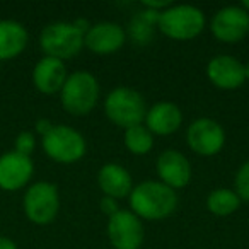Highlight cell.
<instances>
[{
    "label": "cell",
    "mask_w": 249,
    "mask_h": 249,
    "mask_svg": "<svg viewBox=\"0 0 249 249\" xmlns=\"http://www.w3.org/2000/svg\"><path fill=\"white\" fill-rule=\"evenodd\" d=\"M124 38L126 35L121 26L114 22H99L96 26H90L86 31L84 45L97 55H107L120 50L124 43Z\"/></svg>",
    "instance_id": "cell-12"
},
{
    "label": "cell",
    "mask_w": 249,
    "mask_h": 249,
    "mask_svg": "<svg viewBox=\"0 0 249 249\" xmlns=\"http://www.w3.org/2000/svg\"><path fill=\"white\" fill-rule=\"evenodd\" d=\"M207 75L213 86L220 89H237L244 84V65L237 58L229 55H218L208 62Z\"/></svg>",
    "instance_id": "cell-14"
},
{
    "label": "cell",
    "mask_w": 249,
    "mask_h": 249,
    "mask_svg": "<svg viewBox=\"0 0 249 249\" xmlns=\"http://www.w3.org/2000/svg\"><path fill=\"white\" fill-rule=\"evenodd\" d=\"M157 174L160 178V183L176 190L190 183L191 166L183 154L169 149L164 150L157 159Z\"/></svg>",
    "instance_id": "cell-13"
},
{
    "label": "cell",
    "mask_w": 249,
    "mask_h": 249,
    "mask_svg": "<svg viewBox=\"0 0 249 249\" xmlns=\"http://www.w3.org/2000/svg\"><path fill=\"white\" fill-rule=\"evenodd\" d=\"M35 174V164L28 156L18 154L16 150L0 156V190L19 191L26 188Z\"/></svg>",
    "instance_id": "cell-9"
},
{
    "label": "cell",
    "mask_w": 249,
    "mask_h": 249,
    "mask_svg": "<svg viewBox=\"0 0 249 249\" xmlns=\"http://www.w3.org/2000/svg\"><path fill=\"white\" fill-rule=\"evenodd\" d=\"M124 145L132 154L143 156L152 150L154 145V135L150 130L143 124H135L132 128L124 130Z\"/></svg>",
    "instance_id": "cell-20"
},
{
    "label": "cell",
    "mask_w": 249,
    "mask_h": 249,
    "mask_svg": "<svg viewBox=\"0 0 249 249\" xmlns=\"http://www.w3.org/2000/svg\"><path fill=\"white\" fill-rule=\"evenodd\" d=\"M239 205H241V198L237 196V193L232 190H225V188H218V190L212 191L207 198L208 210L215 215H220V217L234 213L239 208Z\"/></svg>",
    "instance_id": "cell-19"
},
{
    "label": "cell",
    "mask_w": 249,
    "mask_h": 249,
    "mask_svg": "<svg viewBox=\"0 0 249 249\" xmlns=\"http://www.w3.org/2000/svg\"><path fill=\"white\" fill-rule=\"evenodd\" d=\"M212 33L224 43H237L249 33V12L242 7H224L212 19Z\"/></svg>",
    "instance_id": "cell-11"
},
{
    "label": "cell",
    "mask_w": 249,
    "mask_h": 249,
    "mask_svg": "<svg viewBox=\"0 0 249 249\" xmlns=\"http://www.w3.org/2000/svg\"><path fill=\"white\" fill-rule=\"evenodd\" d=\"M99 97V84L96 77L89 72H73L67 77L62 90L60 101L67 113L82 116L94 109Z\"/></svg>",
    "instance_id": "cell-3"
},
{
    "label": "cell",
    "mask_w": 249,
    "mask_h": 249,
    "mask_svg": "<svg viewBox=\"0 0 249 249\" xmlns=\"http://www.w3.org/2000/svg\"><path fill=\"white\" fill-rule=\"evenodd\" d=\"M29 41L28 29L14 19H0V63L22 55Z\"/></svg>",
    "instance_id": "cell-16"
},
{
    "label": "cell",
    "mask_w": 249,
    "mask_h": 249,
    "mask_svg": "<svg viewBox=\"0 0 249 249\" xmlns=\"http://www.w3.org/2000/svg\"><path fill=\"white\" fill-rule=\"evenodd\" d=\"M130 205L137 217L162 220L169 217L178 205L176 191L160 181H143L130 193Z\"/></svg>",
    "instance_id": "cell-1"
},
{
    "label": "cell",
    "mask_w": 249,
    "mask_h": 249,
    "mask_svg": "<svg viewBox=\"0 0 249 249\" xmlns=\"http://www.w3.org/2000/svg\"><path fill=\"white\" fill-rule=\"evenodd\" d=\"M65 63L58 58L43 56L33 69V84L41 94H56L62 90L63 84L67 80Z\"/></svg>",
    "instance_id": "cell-15"
},
{
    "label": "cell",
    "mask_w": 249,
    "mask_h": 249,
    "mask_svg": "<svg viewBox=\"0 0 249 249\" xmlns=\"http://www.w3.org/2000/svg\"><path fill=\"white\" fill-rule=\"evenodd\" d=\"M101 210H103L104 213L109 215V217L111 215H114L118 212L116 200H114V198H109V196H104L103 200H101Z\"/></svg>",
    "instance_id": "cell-24"
},
{
    "label": "cell",
    "mask_w": 249,
    "mask_h": 249,
    "mask_svg": "<svg viewBox=\"0 0 249 249\" xmlns=\"http://www.w3.org/2000/svg\"><path fill=\"white\" fill-rule=\"evenodd\" d=\"M181 109L173 103H157L145 114L147 128L152 135H171L181 126Z\"/></svg>",
    "instance_id": "cell-17"
},
{
    "label": "cell",
    "mask_w": 249,
    "mask_h": 249,
    "mask_svg": "<svg viewBox=\"0 0 249 249\" xmlns=\"http://www.w3.org/2000/svg\"><path fill=\"white\" fill-rule=\"evenodd\" d=\"M235 193L241 200L249 201V160L241 166L235 174Z\"/></svg>",
    "instance_id": "cell-23"
},
{
    "label": "cell",
    "mask_w": 249,
    "mask_h": 249,
    "mask_svg": "<svg viewBox=\"0 0 249 249\" xmlns=\"http://www.w3.org/2000/svg\"><path fill=\"white\" fill-rule=\"evenodd\" d=\"M107 235L114 249H139L143 241L140 218L128 210H118L109 217Z\"/></svg>",
    "instance_id": "cell-8"
},
{
    "label": "cell",
    "mask_w": 249,
    "mask_h": 249,
    "mask_svg": "<svg viewBox=\"0 0 249 249\" xmlns=\"http://www.w3.org/2000/svg\"><path fill=\"white\" fill-rule=\"evenodd\" d=\"M36 149V133L33 132H21L14 140V150L18 154H22V156L31 157V154L35 152Z\"/></svg>",
    "instance_id": "cell-22"
},
{
    "label": "cell",
    "mask_w": 249,
    "mask_h": 249,
    "mask_svg": "<svg viewBox=\"0 0 249 249\" xmlns=\"http://www.w3.org/2000/svg\"><path fill=\"white\" fill-rule=\"evenodd\" d=\"M41 147L50 159L60 164L77 162L86 154L84 137L67 124H53V128L41 137Z\"/></svg>",
    "instance_id": "cell-6"
},
{
    "label": "cell",
    "mask_w": 249,
    "mask_h": 249,
    "mask_svg": "<svg viewBox=\"0 0 249 249\" xmlns=\"http://www.w3.org/2000/svg\"><path fill=\"white\" fill-rule=\"evenodd\" d=\"M188 145L200 156H215L225 143L224 128L215 120L200 118L190 124L186 133Z\"/></svg>",
    "instance_id": "cell-10"
},
{
    "label": "cell",
    "mask_w": 249,
    "mask_h": 249,
    "mask_svg": "<svg viewBox=\"0 0 249 249\" xmlns=\"http://www.w3.org/2000/svg\"><path fill=\"white\" fill-rule=\"evenodd\" d=\"M97 183L109 198H124L132 193V176L120 164H106L97 174Z\"/></svg>",
    "instance_id": "cell-18"
},
{
    "label": "cell",
    "mask_w": 249,
    "mask_h": 249,
    "mask_svg": "<svg viewBox=\"0 0 249 249\" xmlns=\"http://www.w3.org/2000/svg\"><path fill=\"white\" fill-rule=\"evenodd\" d=\"M242 9H244V11H248V12H249V0H246L244 4H242Z\"/></svg>",
    "instance_id": "cell-28"
},
{
    "label": "cell",
    "mask_w": 249,
    "mask_h": 249,
    "mask_svg": "<svg viewBox=\"0 0 249 249\" xmlns=\"http://www.w3.org/2000/svg\"><path fill=\"white\" fill-rule=\"evenodd\" d=\"M84 35L86 33L77 28L75 22H52L43 28L39 35V46L45 56L65 62L82 50Z\"/></svg>",
    "instance_id": "cell-2"
},
{
    "label": "cell",
    "mask_w": 249,
    "mask_h": 249,
    "mask_svg": "<svg viewBox=\"0 0 249 249\" xmlns=\"http://www.w3.org/2000/svg\"><path fill=\"white\" fill-rule=\"evenodd\" d=\"M53 128V123L50 120H38L36 121V124H35V133L36 135H39V137H45L46 133L50 132V130Z\"/></svg>",
    "instance_id": "cell-25"
},
{
    "label": "cell",
    "mask_w": 249,
    "mask_h": 249,
    "mask_svg": "<svg viewBox=\"0 0 249 249\" xmlns=\"http://www.w3.org/2000/svg\"><path fill=\"white\" fill-rule=\"evenodd\" d=\"M104 109L107 118L124 130L132 128L135 124H142L147 114L142 94L130 87H118L111 90L104 103Z\"/></svg>",
    "instance_id": "cell-4"
},
{
    "label": "cell",
    "mask_w": 249,
    "mask_h": 249,
    "mask_svg": "<svg viewBox=\"0 0 249 249\" xmlns=\"http://www.w3.org/2000/svg\"><path fill=\"white\" fill-rule=\"evenodd\" d=\"M159 29L166 36L179 41L193 39L205 28V16L193 5H176L159 12Z\"/></svg>",
    "instance_id": "cell-7"
},
{
    "label": "cell",
    "mask_w": 249,
    "mask_h": 249,
    "mask_svg": "<svg viewBox=\"0 0 249 249\" xmlns=\"http://www.w3.org/2000/svg\"><path fill=\"white\" fill-rule=\"evenodd\" d=\"M22 208L29 222L36 225H48L56 218L60 210L58 190L53 183L38 181L28 186L22 196Z\"/></svg>",
    "instance_id": "cell-5"
},
{
    "label": "cell",
    "mask_w": 249,
    "mask_h": 249,
    "mask_svg": "<svg viewBox=\"0 0 249 249\" xmlns=\"http://www.w3.org/2000/svg\"><path fill=\"white\" fill-rule=\"evenodd\" d=\"M159 21V12L156 11H143L133 18L130 26V35L137 43H149L152 38V26Z\"/></svg>",
    "instance_id": "cell-21"
},
{
    "label": "cell",
    "mask_w": 249,
    "mask_h": 249,
    "mask_svg": "<svg viewBox=\"0 0 249 249\" xmlns=\"http://www.w3.org/2000/svg\"><path fill=\"white\" fill-rule=\"evenodd\" d=\"M0 249H19L18 244L7 235H0Z\"/></svg>",
    "instance_id": "cell-26"
},
{
    "label": "cell",
    "mask_w": 249,
    "mask_h": 249,
    "mask_svg": "<svg viewBox=\"0 0 249 249\" xmlns=\"http://www.w3.org/2000/svg\"><path fill=\"white\" fill-rule=\"evenodd\" d=\"M244 75H246V79H249V62L244 65Z\"/></svg>",
    "instance_id": "cell-27"
}]
</instances>
